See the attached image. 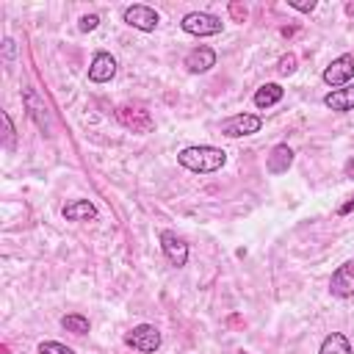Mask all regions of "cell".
Masks as SVG:
<instances>
[{"mask_svg": "<svg viewBox=\"0 0 354 354\" xmlns=\"http://www.w3.org/2000/svg\"><path fill=\"white\" fill-rule=\"evenodd\" d=\"M177 163L194 174H213L227 163V152L213 144H194L177 152Z\"/></svg>", "mask_w": 354, "mask_h": 354, "instance_id": "1", "label": "cell"}, {"mask_svg": "<svg viewBox=\"0 0 354 354\" xmlns=\"http://www.w3.org/2000/svg\"><path fill=\"white\" fill-rule=\"evenodd\" d=\"M22 105H25L30 122H33L44 136H53V113H50L44 97H41L33 86H25V88H22Z\"/></svg>", "mask_w": 354, "mask_h": 354, "instance_id": "2", "label": "cell"}, {"mask_svg": "<svg viewBox=\"0 0 354 354\" xmlns=\"http://www.w3.org/2000/svg\"><path fill=\"white\" fill-rule=\"evenodd\" d=\"M180 28H183L188 36L205 39V36L221 33V30H224V22H221V17H216V14H210V11H188V14L180 19Z\"/></svg>", "mask_w": 354, "mask_h": 354, "instance_id": "3", "label": "cell"}, {"mask_svg": "<svg viewBox=\"0 0 354 354\" xmlns=\"http://www.w3.org/2000/svg\"><path fill=\"white\" fill-rule=\"evenodd\" d=\"M160 343H163V335L155 324H138L124 335V346L138 354H155L160 348Z\"/></svg>", "mask_w": 354, "mask_h": 354, "instance_id": "4", "label": "cell"}, {"mask_svg": "<svg viewBox=\"0 0 354 354\" xmlns=\"http://www.w3.org/2000/svg\"><path fill=\"white\" fill-rule=\"evenodd\" d=\"M122 19L124 25L141 30V33H152L158 25H160V14L152 8V6H144V3H133L122 11Z\"/></svg>", "mask_w": 354, "mask_h": 354, "instance_id": "5", "label": "cell"}, {"mask_svg": "<svg viewBox=\"0 0 354 354\" xmlns=\"http://www.w3.org/2000/svg\"><path fill=\"white\" fill-rule=\"evenodd\" d=\"M324 83L332 86V88H343L348 83H354V55L351 53H343L337 55L326 69H324Z\"/></svg>", "mask_w": 354, "mask_h": 354, "instance_id": "6", "label": "cell"}, {"mask_svg": "<svg viewBox=\"0 0 354 354\" xmlns=\"http://www.w3.org/2000/svg\"><path fill=\"white\" fill-rule=\"evenodd\" d=\"M116 116H119V122H122L127 130H133V133H138V136L155 130L152 113H149L147 108H141V105H122V108L116 111Z\"/></svg>", "mask_w": 354, "mask_h": 354, "instance_id": "7", "label": "cell"}, {"mask_svg": "<svg viewBox=\"0 0 354 354\" xmlns=\"http://www.w3.org/2000/svg\"><path fill=\"white\" fill-rule=\"evenodd\" d=\"M263 127V119L257 113H235L230 119L221 122V136L227 138H243V136H252V133H260Z\"/></svg>", "mask_w": 354, "mask_h": 354, "instance_id": "8", "label": "cell"}, {"mask_svg": "<svg viewBox=\"0 0 354 354\" xmlns=\"http://www.w3.org/2000/svg\"><path fill=\"white\" fill-rule=\"evenodd\" d=\"M158 241H160V249H163V257L169 260V266L183 268L188 263V243L174 230H160Z\"/></svg>", "mask_w": 354, "mask_h": 354, "instance_id": "9", "label": "cell"}, {"mask_svg": "<svg viewBox=\"0 0 354 354\" xmlns=\"http://www.w3.org/2000/svg\"><path fill=\"white\" fill-rule=\"evenodd\" d=\"M329 293L335 299H354V257L340 263L329 277Z\"/></svg>", "mask_w": 354, "mask_h": 354, "instance_id": "10", "label": "cell"}, {"mask_svg": "<svg viewBox=\"0 0 354 354\" xmlns=\"http://www.w3.org/2000/svg\"><path fill=\"white\" fill-rule=\"evenodd\" d=\"M183 66H185L191 75H205V72H210V69L216 66V50L207 47V44H199V47H194V50L185 55Z\"/></svg>", "mask_w": 354, "mask_h": 354, "instance_id": "11", "label": "cell"}, {"mask_svg": "<svg viewBox=\"0 0 354 354\" xmlns=\"http://www.w3.org/2000/svg\"><path fill=\"white\" fill-rule=\"evenodd\" d=\"M113 75H116V58L105 50H97L91 64H88V80L91 83H108V80H113Z\"/></svg>", "mask_w": 354, "mask_h": 354, "instance_id": "12", "label": "cell"}, {"mask_svg": "<svg viewBox=\"0 0 354 354\" xmlns=\"http://www.w3.org/2000/svg\"><path fill=\"white\" fill-rule=\"evenodd\" d=\"M290 166H293V149L288 144H274L266 158V171L277 177V174H285Z\"/></svg>", "mask_w": 354, "mask_h": 354, "instance_id": "13", "label": "cell"}, {"mask_svg": "<svg viewBox=\"0 0 354 354\" xmlns=\"http://www.w3.org/2000/svg\"><path fill=\"white\" fill-rule=\"evenodd\" d=\"M61 216L66 221H75V224H83V221H94L97 218V205L91 199H72L64 205Z\"/></svg>", "mask_w": 354, "mask_h": 354, "instance_id": "14", "label": "cell"}, {"mask_svg": "<svg viewBox=\"0 0 354 354\" xmlns=\"http://www.w3.org/2000/svg\"><path fill=\"white\" fill-rule=\"evenodd\" d=\"M324 105L335 113H348L354 111V83L343 86V88H332L329 94H324Z\"/></svg>", "mask_w": 354, "mask_h": 354, "instance_id": "15", "label": "cell"}, {"mask_svg": "<svg viewBox=\"0 0 354 354\" xmlns=\"http://www.w3.org/2000/svg\"><path fill=\"white\" fill-rule=\"evenodd\" d=\"M285 97V88L279 86V83H263L257 91H254V97H252V102H254V108H260V111H266V108H271V105H277L279 100Z\"/></svg>", "mask_w": 354, "mask_h": 354, "instance_id": "16", "label": "cell"}, {"mask_svg": "<svg viewBox=\"0 0 354 354\" xmlns=\"http://www.w3.org/2000/svg\"><path fill=\"white\" fill-rule=\"evenodd\" d=\"M318 354H354V346H351V340L343 332H329L321 340Z\"/></svg>", "mask_w": 354, "mask_h": 354, "instance_id": "17", "label": "cell"}, {"mask_svg": "<svg viewBox=\"0 0 354 354\" xmlns=\"http://www.w3.org/2000/svg\"><path fill=\"white\" fill-rule=\"evenodd\" d=\"M61 326H64L66 332H72V335H88V329H91L88 318L80 315V313H66V315L61 318Z\"/></svg>", "mask_w": 354, "mask_h": 354, "instance_id": "18", "label": "cell"}, {"mask_svg": "<svg viewBox=\"0 0 354 354\" xmlns=\"http://www.w3.org/2000/svg\"><path fill=\"white\" fill-rule=\"evenodd\" d=\"M0 122H3V147L6 149H14L17 147V130H14V122H11L8 111L0 113Z\"/></svg>", "mask_w": 354, "mask_h": 354, "instance_id": "19", "label": "cell"}, {"mask_svg": "<svg viewBox=\"0 0 354 354\" xmlns=\"http://www.w3.org/2000/svg\"><path fill=\"white\" fill-rule=\"evenodd\" d=\"M36 351L39 354H75V348H69L66 343H58V340H41Z\"/></svg>", "mask_w": 354, "mask_h": 354, "instance_id": "20", "label": "cell"}, {"mask_svg": "<svg viewBox=\"0 0 354 354\" xmlns=\"http://www.w3.org/2000/svg\"><path fill=\"white\" fill-rule=\"evenodd\" d=\"M97 25H100V17L97 14H83L80 22H77L80 33H91V30H97Z\"/></svg>", "mask_w": 354, "mask_h": 354, "instance_id": "21", "label": "cell"}, {"mask_svg": "<svg viewBox=\"0 0 354 354\" xmlns=\"http://www.w3.org/2000/svg\"><path fill=\"white\" fill-rule=\"evenodd\" d=\"M277 72H279V75H293V72H296V55H293V53L282 55V58H279Z\"/></svg>", "mask_w": 354, "mask_h": 354, "instance_id": "22", "label": "cell"}, {"mask_svg": "<svg viewBox=\"0 0 354 354\" xmlns=\"http://www.w3.org/2000/svg\"><path fill=\"white\" fill-rule=\"evenodd\" d=\"M288 6L293 8V11H301V14H310V11H315V0H288Z\"/></svg>", "mask_w": 354, "mask_h": 354, "instance_id": "23", "label": "cell"}, {"mask_svg": "<svg viewBox=\"0 0 354 354\" xmlns=\"http://www.w3.org/2000/svg\"><path fill=\"white\" fill-rule=\"evenodd\" d=\"M11 58H14V39H3V61L6 64H11Z\"/></svg>", "mask_w": 354, "mask_h": 354, "instance_id": "24", "label": "cell"}, {"mask_svg": "<svg viewBox=\"0 0 354 354\" xmlns=\"http://www.w3.org/2000/svg\"><path fill=\"white\" fill-rule=\"evenodd\" d=\"M230 14H232L235 22H243V19H246V8H243L241 3H232V6H230Z\"/></svg>", "mask_w": 354, "mask_h": 354, "instance_id": "25", "label": "cell"}, {"mask_svg": "<svg viewBox=\"0 0 354 354\" xmlns=\"http://www.w3.org/2000/svg\"><path fill=\"white\" fill-rule=\"evenodd\" d=\"M343 174H346L348 180H354V155L346 160V166H343Z\"/></svg>", "mask_w": 354, "mask_h": 354, "instance_id": "26", "label": "cell"}, {"mask_svg": "<svg viewBox=\"0 0 354 354\" xmlns=\"http://www.w3.org/2000/svg\"><path fill=\"white\" fill-rule=\"evenodd\" d=\"M351 207H354V196H351V199H348V202H346V205H343V207H340L337 213H340V216H346V213H348Z\"/></svg>", "mask_w": 354, "mask_h": 354, "instance_id": "27", "label": "cell"}]
</instances>
